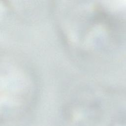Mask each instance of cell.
Instances as JSON below:
<instances>
[{"mask_svg": "<svg viewBox=\"0 0 126 126\" xmlns=\"http://www.w3.org/2000/svg\"><path fill=\"white\" fill-rule=\"evenodd\" d=\"M37 94L34 74L25 63L5 61L0 65V117L4 123L21 120L33 107Z\"/></svg>", "mask_w": 126, "mask_h": 126, "instance_id": "6da1fadb", "label": "cell"}]
</instances>
